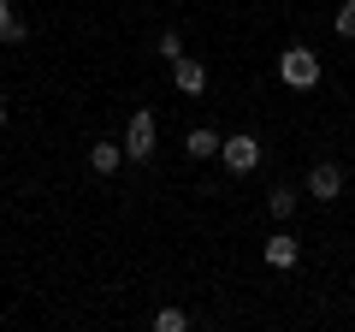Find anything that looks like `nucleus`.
Here are the masks:
<instances>
[{
	"label": "nucleus",
	"instance_id": "10",
	"mask_svg": "<svg viewBox=\"0 0 355 332\" xmlns=\"http://www.w3.org/2000/svg\"><path fill=\"white\" fill-rule=\"evenodd\" d=\"M266 208H272V219H291L296 214V190H291V184H279V190L266 196Z\"/></svg>",
	"mask_w": 355,
	"mask_h": 332
},
{
	"label": "nucleus",
	"instance_id": "5",
	"mask_svg": "<svg viewBox=\"0 0 355 332\" xmlns=\"http://www.w3.org/2000/svg\"><path fill=\"white\" fill-rule=\"evenodd\" d=\"M172 83H178L184 95H202V90H207V65L196 60V53H178V60H172Z\"/></svg>",
	"mask_w": 355,
	"mask_h": 332
},
{
	"label": "nucleus",
	"instance_id": "6",
	"mask_svg": "<svg viewBox=\"0 0 355 332\" xmlns=\"http://www.w3.org/2000/svg\"><path fill=\"white\" fill-rule=\"evenodd\" d=\"M261 256H266V267H279V273H284V267H296V256H302V243H296L291 231H272Z\"/></svg>",
	"mask_w": 355,
	"mask_h": 332
},
{
	"label": "nucleus",
	"instance_id": "11",
	"mask_svg": "<svg viewBox=\"0 0 355 332\" xmlns=\"http://www.w3.org/2000/svg\"><path fill=\"white\" fill-rule=\"evenodd\" d=\"M154 326H160V332H184V326H190V315H184V308H160Z\"/></svg>",
	"mask_w": 355,
	"mask_h": 332
},
{
	"label": "nucleus",
	"instance_id": "12",
	"mask_svg": "<svg viewBox=\"0 0 355 332\" xmlns=\"http://www.w3.org/2000/svg\"><path fill=\"white\" fill-rule=\"evenodd\" d=\"M331 24H338V36H355V0H343V6H338V18H331Z\"/></svg>",
	"mask_w": 355,
	"mask_h": 332
},
{
	"label": "nucleus",
	"instance_id": "4",
	"mask_svg": "<svg viewBox=\"0 0 355 332\" xmlns=\"http://www.w3.org/2000/svg\"><path fill=\"white\" fill-rule=\"evenodd\" d=\"M308 196H320V202H338V196H343V166H338V160H320L314 172H308Z\"/></svg>",
	"mask_w": 355,
	"mask_h": 332
},
{
	"label": "nucleus",
	"instance_id": "13",
	"mask_svg": "<svg viewBox=\"0 0 355 332\" xmlns=\"http://www.w3.org/2000/svg\"><path fill=\"white\" fill-rule=\"evenodd\" d=\"M160 53H166V60H178V53H184V42H178V30H166V36H160Z\"/></svg>",
	"mask_w": 355,
	"mask_h": 332
},
{
	"label": "nucleus",
	"instance_id": "9",
	"mask_svg": "<svg viewBox=\"0 0 355 332\" xmlns=\"http://www.w3.org/2000/svg\"><path fill=\"white\" fill-rule=\"evenodd\" d=\"M119 160H125V142H95V149H89V166H95V172H119Z\"/></svg>",
	"mask_w": 355,
	"mask_h": 332
},
{
	"label": "nucleus",
	"instance_id": "1",
	"mask_svg": "<svg viewBox=\"0 0 355 332\" xmlns=\"http://www.w3.org/2000/svg\"><path fill=\"white\" fill-rule=\"evenodd\" d=\"M279 77L291 83V90H314V83H320V53L314 48H284Z\"/></svg>",
	"mask_w": 355,
	"mask_h": 332
},
{
	"label": "nucleus",
	"instance_id": "8",
	"mask_svg": "<svg viewBox=\"0 0 355 332\" xmlns=\"http://www.w3.org/2000/svg\"><path fill=\"white\" fill-rule=\"evenodd\" d=\"M0 42H6V48H18V42H30V30H24V18L12 13V0H0Z\"/></svg>",
	"mask_w": 355,
	"mask_h": 332
},
{
	"label": "nucleus",
	"instance_id": "14",
	"mask_svg": "<svg viewBox=\"0 0 355 332\" xmlns=\"http://www.w3.org/2000/svg\"><path fill=\"white\" fill-rule=\"evenodd\" d=\"M0 125H6V101H0Z\"/></svg>",
	"mask_w": 355,
	"mask_h": 332
},
{
	"label": "nucleus",
	"instance_id": "7",
	"mask_svg": "<svg viewBox=\"0 0 355 332\" xmlns=\"http://www.w3.org/2000/svg\"><path fill=\"white\" fill-rule=\"evenodd\" d=\"M219 142H225V137H219L214 125H196L190 137H184V154H190V160H214V154H219Z\"/></svg>",
	"mask_w": 355,
	"mask_h": 332
},
{
	"label": "nucleus",
	"instance_id": "2",
	"mask_svg": "<svg viewBox=\"0 0 355 332\" xmlns=\"http://www.w3.org/2000/svg\"><path fill=\"white\" fill-rule=\"evenodd\" d=\"M154 137H160L154 113H148V107H137L130 125H125V154H130V160H148V154H154Z\"/></svg>",
	"mask_w": 355,
	"mask_h": 332
},
{
	"label": "nucleus",
	"instance_id": "3",
	"mask_svg": "<svg viewBox=\"0 0 355 332\" xmlns=\"http://www.w3.org/2000/svg\"><path fill=\"white\" fill-rule=\"evenodd\" d=\"M219 154H225L231 172H254V166H261V142H254L249 131H231V137L219 142Z\"/></svg>",
	"mask_w": 355,
	"mask_h": 332
}]
</instances>
